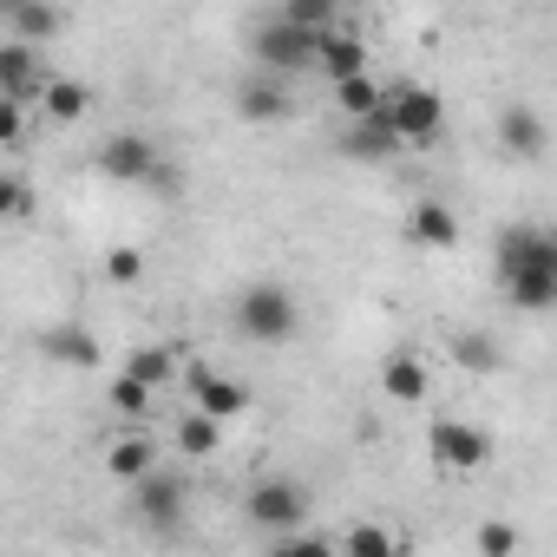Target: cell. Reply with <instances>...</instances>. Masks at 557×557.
Wrapping results in <instances>:
<instances>
[{"mask_svg":"<svg viewBox=\"0 0 557 557\" xmlns=\"http://www.w3.org/2000/svg\"><path fill=\"white\" fill-rule=\"evenodd\" d=\"M498 289L511 309L524 315H544L557 309V230H537V223H505L498 230Z\"/></svg>","mask_w":557,"mask_h":557,"instance_id":"cell-1","label":"cell"},{"mask_svg":"<svg viewBox=\"0 0 557 557\" xmlns=\"http://www.w3.org/2000/svg\"><path fill=\"white\" fill-rule=\"evenodd\" d=\"M236 329H243V342H256V348H283V342L302 329L296 296H289L283 283H249V289L236 296Z\"/></svg>","mask_w":557,"mask_h":557,"instance_id":"cell-2","label":"cell"},{"mask_svg":"<svg viewBox=\"0 0 557 557\" xmlns=\"http://www.w3.org/2000/svg\"><path fill=\"white\" fill-rule=\"evenodd\" d=\"M315 47H322V34L296 27L289 14H275V21H262V27L249 34V53H256V66H262V73H275V79L315 73Z\"/></svg>","mask_w":557,"mask_h":557,"instance_id":"cell-3","label":"cell"},{"mask_svg":"<svg viewBox=\"0 0 557 557\" xmlns=\"http://www.w3.org/2000/svg\"><path fill=\"white\" fill-rule=\"evenodd\" d=\"M387 119H394V132H400L407 151H433L440 132H446V99L433 86H394L387 92Z\"/></svg>","mask_w":557,"mask_h":557,"instance_id":"cell-4","label":"cell"},{"mask_svg":"<svg viewBox=\"0 0 557 557\" xmlns=\"http://www.w3.org/2000/svg\"><path fill=\"white\" fill-rule=\"evenodd\" d=\"M426 453L446 479H472L485 459H492V433L472 426V420H433L426 426Z\"/></svg>","mask_w":557,"mask_h":557,"instance_id":"cell-5","label":"cell"},{"mask_svg":"<svg viewBox=\"0 0 557 557\" xmlns=\"http://www.w3.org/2000/svg\"><path fill=\"white\" fill-rule=\"evenodd\" d=\"M243 511H249V524L256 531H296L302 518H309V492L296 485V479H256L249 485V498H243Z\"/></svg>","mask_w":557,"mask_h":557,"instance_id":"cell-6","label":"cell"},{"mask_svg":"<svg viewBox=\"0 0 557 557\" xmlns=\"http://www.w3.org/2000/svg\"><path fill=\"white\" fill-rule=\"evenodd\" d=\"M92 164H99V177H112V184H151L164 164H158V145L145 138V132H112L99 151H92Z\"/></svg>","mask_w":557,"mask_h":557,"instance_id":"cell-7","label":"cell"},{"mask_svg":"<svg viewBox=\"0 0 557 557\" xmlns=\"http://www.w3.org/2000/svg\"><path fill=\"white\" fill-rule=\"evenodd\" d=\"M47 79H53V73H40L34 40H21V34L0 40V92H8V99H40V92H47Z\"/></svg>","mask_w":557,"mask_h":557,"instance_id":"cell-8","label":"cell"},{"mask_svg":"<svg viewBox=\"0 0 557 557\" xmlns=\"http://www.w3.org/2000/svg\"><path fill=\"white\" fill-rule=\"evenodd\" d=\"M342 151H348L355 164H387V158L407 151V145H400V132H394V119H387V106H381V112H368V119H348Z\"/></svg>","mask_w":557,"mask_h":557,"instance_id":"cell-9","label":"cell"},{"mask_svg":"<svg viewBox=\"0 0 557 557\" xmlns=\"http://www.w3.org/2000/svg\"><path fill=\"white\" fill-rule=\"evenodd\" d=\"M381 394H387L394 407H420V400L433 394V368L420 361V348H394V355L381 361Z\"/></svg>","mask_w":557,"mask_h":557,"instance_id":"cell-10","label":"cell"},{"mask_svg":"<svg viewBox=\"0 0 557 557\" xmlns=\"http://www.w3.org/2000/svg\"><path fill=\"white\" fill-rule=\"evenodd\" d=\"M249 381H236V374H216V368H190V407H203V413H216V420H236V413H249Z\"/></svg>","mask_w":557,"mask_h":557,"instance_id":"cell-11","label":"cell"},{"mask_svg":"<svg viewBox=\"0 0 557 557\" xmlns=\"http://www.w3.org/2000/svg\"><path fill=\"white\" fill-rule=\"evenodd\" d=\"M315 73L335 86V79H355V73H368V40L342 21V27H329L322 34V47H315Z\"/></svg>","mask_w":557,"mask_h":557,"instance_id":"cell-12","label":"cell"},{"mask_svg":"<svg viewBox=\"0 0 557 557\" xmlns=\"http://www.w3.org/2000/svg\"><path fill=\"white\" fill-rule=\"evenodd\" d=\"M132 505H138V518L145 524H177V511H184V485L171 479V472H145V479H132Z\"/></svg>","mask_w":557,"mask_h":557,"instance_id":"cell-13","label":"cell"},{"mask_svg":"<svg viewBox=\"0 0 557 557\" xmlns=\"http://www.w3.org/2000/svg\"><path fill=\"white\" fill-rule=\"evenodd\" d=\"M498 145H505V158H544L550 132H544V119L531 106H505L498 112Z\"/></svg>","mask_w":557,"mask_h":557,"instance_id":"cell-14","label":"cell"},{"mask_svg":"<svg viewBox=\"0 0 557 557\" xmlns=\"http://www.w3.org/2000/svg\"><path fill=\"white\" fill-rule=\"evenodd\" d=\"M236 119H243V125H283V119H289V92L275 86V73L236 86Z\"/></svg>","mask_w":557,"mask_h":557,"instance_id":"cell-15","label":"cell"},{"mask_svg":"<svg viewBox=\"0 0 557 557\" xmlns=\"http://www.w3.org/2000/svg\"><path fill=\"white\" fill-rule=\"evenodd\" d=\"M407 243H413V249H453V243H459V216H453L446 203L420 197V203L407 210Z\"/></svg>","mask_w":557,"mask_h":557,"instance_id":"cell-16","label":"cell"},{"mask_svg":"<svg viewBox=\"0 0 557 557\" xmlns=\"http://www.w3.org/2000/svg\"><path fill=\"white\" fill-rule=\"evenodd\" d=\"M40 355H47V361H60V368H99V361H106V355H99V335H92V329H79V322L47 329V335H40Z\"/></svg>","mask_w":557,"mask_h":557,"instance_id":"cell-17","label":"cell"},{"mask_svg":"<svg viewBox=\"0 0 557 557\" xmlns=\"http://www.w3.org/2000/svg\"><path fill=\"white\" fill-rule=\"evenodd\" d=\"M151 466H158V440H151L145 426H132V433H119V440L106 446V472H112V479H125V485H132V479H145Z\"/></svg>","mask_w":557,"mask_h":557,"instance_id":"cell-18","label":"cell"},{"mask_svg":"<svg viewBox=\"0 0 557 557\" xmlns=\"http://www.w3.org/2000/svg\"><path fill=\"white\" fill-rule=\"evenodd\" d=\"M106 407H112L119 420L145 426V420L158 413V387H151V381H138V374L125 368V374H112V381H106Z\"/></svg>","mask_w":557,"mask_h":557,"instance_id":"cell-19","label":"cell"},{"mask_svg":"<svg viewBox=\"0 0 557 557\" xmlns=\"http://www.w3.org/2000/svg\"><path fill=\"white\" fill-rule=\"evenodd\" d=\"M40 112H47V125H79V119L92 112V92H86V79H66V73H53V79H47V92H40Z\"/></svg>","mask_w":557,"mask_h":557,"instance_id":"cell-20","label":"cell"},{"mask_svg":"<svg viewBox=\"0 0 557 557\" xmlns=\"http://www.w3.org/2000/svg\"><path fill=\"white\" fill-rule=\"evenodd\" d=\"M0 14H8V34H21L34 47L60 34V8H53V0H0Z\"/></svg>","mask_w":557,"mask_h":557,"instance_id":"cell-21","label":"cell"},{"mask_svg":"<svg viewBox=\"0 0 557 557\" xmlns=\"http://www.w3.org/2000/svg\"><path fill=\"white\" fill-rule=\"evenodd\" d=\"M177 453H190V459L223 453V420H216V413H203V407H190V413L177 420Z\"/></svg>","mask_w":557,"mask_h":557,"instance_id":"cell-22","label":"cell"},{"mask_svg":"<svg viewBox=\"0 0 557 557\" xmlns=\"http://www.w3.org/2000/svg\"><path fill=\"white\" fill-rule=\"evenodd\" d=\"M387 92H394V86H381L374 73H355V79H335V106H342L348 119H368V112H381V106H387Z\"/></svg>","mask_w":557,"mask_h":557,"instance_id":"cell-23","label":"cell"},{"mask_svg":"<svg viewBox=\"0 0 557 557\" xmlns=\"http://www.w3.org/2000/svg\"><path fill=\"white\" fill-rule=\"evenodd\" d=\"M125 368H132L138 381H151V387L164 394V387L177 381V348H132V355H125Z\"/></svg>","mask_w":557,"mask_h":557,"instance_id":"cell-24","label":"cell"},{"mask_svg":"<svg viewBox=\"0 0 557 557\" xmlns=\"http://www.w3.org/2000/svg\"><path fill=\"white\" fill-rule=\"evenodd\" d=\"M342 550L348 557H394V550H407V537L381 531V524H355V531H342Z\"/></svg>","mask_w":557,"mask_h":557,"instance_id":"cell-25","label":"cell"},{"mask_svg":"<svg viewBox=\"0 0 557 557\" xmlns=\"http://www.w3.org/2000/svg\"><path fill=\"white\" fill-rule=\"evenodd\" d=\"M283 14L309 34H329V27H342V0H283Z\"/></svg>","mask_w":557,"mask_h":557,"instance_id":"cell-26","label":"cell"},{"mask_svg":"<svg viewBox=\"0 0 557 557\" xmlns=\"http://www.w3.org/2000/svg\"><path fill=\"white\" fill-rule=\"evenodd\" d=\"M453 361H459L466 374H492V368H498V342H492V335H453Z\"/></svg>","mask_w":557,"mask_h":557,"instance_id":"cell-27","label":"cell"},{"mask_svg":"<svg viewBox=\"0 0 557 557\" xmlns=\"http://www.w3.org/2000/svg\"><path fill=\"white\" fill-rule=\"evenodd\" d=\"M138 275H145V256H138L132 243H119V249H106V283H112V289H132V283H138Z\"/></svg>","mask_w":557,"mask_h":557,"instance_id":"cell-28","label":"cell"},{"mask_svg":"<svg viewBox=\"0 0 557 557\" xmlns=\"http://www.w3.org/2000/svg\"><path fill=\"white\" fill-rule=\"evenodd\" d=\"M0 145H8V151L27 145V99H8V92H0Z\"/></svg>","mask_w":557,"mask_h":557,"instance_id":"cell-29","label":"cell"},{"mask_svg":"<svg viewBox=\"0 0 557 557\" xmlns=\"http://www.w3.org/2000/svg\"><path fill=\"white\" fill-rule=\"evenodd\" d=\"M472 550H479V557H511V550H518V531H511V524H479V531H472Z\"/></svg>","mask_w":557,"mask_h":557,"instance_id":"cell-30","label":"cell"},{"mask_svg":"<svg viewBox=\"0 0 557 557\" xmlns=\"http://www.w3.org/2000/svg\"><path fill=\"white\" fill-rule=\"evenodd\" d=\"M0 216H8V223H27V216H34V190H27V177H8V184H0Z\"/></svg>","mask_w":557,"mask_h":557,"instance_id":"cell-31","label":"cell"}]
</instances>
